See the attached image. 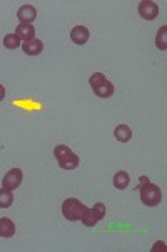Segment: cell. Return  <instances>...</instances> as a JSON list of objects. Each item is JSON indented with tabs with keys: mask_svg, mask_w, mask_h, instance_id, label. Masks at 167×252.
Wrapping results in <instances>:
<instances>
[{
	"mask_svg": "<svg viewBox=\"0 0 167 252\" xmlns=\"http://www.w3.org/2000/svg\"><path fill=\"white\" fill-rule=\"evenodd\" d=\"M104 217H105V205L102 202H97V204L91 207V209H89V207L85 209L80 222H82L85 227H94L99 223V220H102Z\"/></svg>",
	"mask_w": 167,
	"mask_h": 252,
	"instance_id": "obj_5",
	"label": "cell"
},
{
	"mask_svg": "<svg viewBox=\"0 0 167 252\" xmlns=\"http://www.w3.org/2000/svg\"><path fill=\"white\" fill-rule=\"evenodd\" d=\"M3 46L7 49H17L20 47V39L15 34H7L5 37H3Z\"/></svg>",
	"mask_w": 167,
	"mask_h": 252,
	"instance_id": "obj_17",
	"label": "cell"
},
{
	"mask_svg": "<svg viewBox=\"0 0 167 252\" xmlns=\"http://www.w3.org/2000/svg\"><path fill=\"white\" fill-rule=\"evenodd\" d=\"M14 202V193L12 190H7V189H0V209H9Z\"/></svg>",
	"mask_w": 167,
	"mask_h": 252,
	"instance_id": "obj_15",
	"label": "cell"
},
{
	"mask_svg": "<svg viewBox=\"0 0 167 252\" xmlns=\"http://www.w3.org/2000/svg\"><path fill=\"white\" fill-rule=\"evenodd\" d=\"M114 138H116L117 141H120V143H127V141H130V138H132V129H130L127 125L116 126V129H114Z\"/></svg>",
	"mask_w": 167,
	"mask_h": 252,
	"instance_id": "obj_13",
	"label": "cell"
},
{
	"mask_svg": "<svg viewBox=\"0 0 167 252\" xmlns=\"http://www.w3.org/2000/svg\"><path fill=\"white\" fill-rule=\"evenodd\" d=\"M137 190L141 192V200L144 205L147 207H156L161 204L162 200V192L157 185L150 184V182H145L141 187H137Z\"/></svg>",
	"mask_w": 167,
	"mask_h": 252,
	"instance_id": "obj_3",
	"label": "cell"
},
{
	"mask_svg": "<svg viewBox=\"0 0 167 252\" xmlns=\"http://www.w3.org/2000/svg\"><path fill=\"white\" fill-rule=\"evenodd\" d=\"M89 37H91V32H89V29L85 26H75L74 29L71 31V39L77 46H84L89 40Z\"/></svg>",
	"mask_w": 167,
	"mask_h": 252,
	"instance_id": "obj_9",
	"label": "cell"
},
{
	"mask_svg": "<svg viewBox=\"0 0 167 252\" xmlns=\"http://www.w3.org/2000/svg\"><path fill=\"white\" fill-rule=\"evenodd\" d=\"M22 180H24L22 170H20V168H12V170H9V172L5 173V177H3L2 187H3V189L12 190V192H14L15 189H19V187H20Z\"/></svg>",
	"mask_w": 167,
	"mask_h": 252,
	"instance_id": "obj_6",
	"label": "cell"
},
{
	"mask_svg": "<svg viewBox=\"0 0 167 252\" xmlns=\"http://www.w3.org/2000/svg\"><path fill=\"white\" fill-rule=\"evenodd\" d=\"M85 209H87V207H85L80 200H77V198H67V200L62 204V215L67 219V220L77 222L82 219Z\"/></svg>",
	"mask_w": 167,
	"mask_h": 252,
	"instance_id": "obj_4",
	"label": "cell"
},
{
	"mask_svg": "<svg viewBox=\"0 0 167 252\" xmlns=\"http://www.w3.org/2000/svg\"><path fill=\"white\" fill-rule=\"evenodd\" d=\"M15 234V223L14 220H10L9 217H2L0 219V237L9 239L14 237Z\"/></svg>",
	"mask_w": 167,
	"mask_h": 252,
	"instance_id": "obj_12",
	"label": "cell"
},
{
	"mask_svg": "<svg viewBox=\"0 0 167 252\" xmlns=\"http://www.w3.org/2000/svg\"><path fill=\"white\" fill-rule=\"evenodd\" d=\"M156 46H157V49H161V51H166L167 49V26H162L161 29L157 31Z\"/></svg>",
	"mask_w": 167,
	"mask_h": 252,
	"instance_id": "obj_16",
	"label": "cell"
},
{
	"mask_svg": "<svg viewBox=\"0 0 167 252\" xmlns=\"http://www.w3.org/2000/svg\"><path fill=\"white\" fill-rule=\"evenodd\" d=\"M139 15L145 20H154L159 15V5L152 0H142L139 3Z\"/></svg>",
	"mask_w": 167,
	"mask_h": 252,
	"instance_id": "obj_7",
	"label": "cell"
},
{
	"mask_svg": "<svg viewBox=\"0 0 167 252\" xmlns=\"http://www.w3.org/2000/svg\"><path fill=\"white\" fill-rule=\"evenodd\" d=\"M89 84L99 97H111L114 94V84L105 78L102 72H94L89 78Z\"/></svg>",
	"mask_w": 167,
	"mask_h": 252,
	"instance_id": "obj_2",
	"label": "cell"
},
{
	"mask_svg": "<svg viewBox=\"0 0 167 252\" xmlns=\"http://www.w3.org/2000/svg\"><path fill=\"white\" fill-rule=\"evenodd\" d=\"M114 187H116L117 190H125L127 187L130 185V177L127 172H117L116 175H114Z\"/></svg>",
	"mask_w": 167,
	"mask_h": 252,
	"instance_id": "obj_14",
	"label": "cell"
},
{
	"mask_svg": "<svg viewBox=\"0 0 167 252\" xmlns=\"http://www.w3.org/2000/svg\"><path fill=\"white\" fill-rule=\"evenodd\" d=\"M159 249L164 251V242H156V244H154V249L152 251H159Z\"/></svg>",
	"mask_w": 167,
	"mask_h": 252,
	"instance_id": "obj_18",
	"label": "cell"
},
{
	"mask_svg": "<svg viewBox=\"0 0 167 252\" xmlns=\"http://www.w3.org/2000/svg\"><path fill=\"white\" fill-rule=\"evenodd\" d=\"M22 51L25 52L27 56H39L40 52L44 51V44L40 42L39 39H32V40H27V42H24L22 46Z\"/></svg>",
	"mask_w": 167,
	"mask_h": 252,
	"instance_id": "obj_11",
	"label": "cell"
},
{
	"mask_svg": "<svg viewBox=\"0 0 167 252\" xmlns=\"http://www.w3.org/2000/svg\"><path fill=\"white\" fill-rule=\"evenodd\" d=\"M17 17L20 20V24H32L35 19H37V10H35L34 5H30V3H25V5H22L19 9Z\"/></svg>",
	"mask_w": 167,
	"mask_h": 252,
	"instance_id": "obj_8",
	"label": "cell"
},
{
	"mask_svg": "<svg viewBox=\"0 0 167 252\" xmlns=\"http://www.w3.org/2000/svg\"><path fill=\"white\" fill-rule=\"evenodd\" d=\"M15 35L24 40V42H27V40H32L35 39V27L32 26V24H19L17 29H15Z\"/></svg>",
	"mask_w": 167,
	"mask_h": 252,
	"instance_id": "obj_10",
	"label": "cell"
},
{
	"mask_svg": "<svg viewBox=\"0 0 167 252\" xmlns=\"http://www.w3.org/2000/svg\"><path fill=\"white\" fill-rule=\"evenodd\" d=\"M5 97V88H3V84H0V101Z\"/></svg>",
	"mask_w": 167,
	"mask_h": 252,
	"instance_id": "obj_19",
	"label": "cell"
},
{
	"mask_svg": "<svg viewBox=\"0 0 167 252\" xmlns=\"http://www.w3.org/2000/svg\"><path fill=\"white\" fill-rule=\"evenodd\" d=\"M54 157L59 161V166L64 170H75L80 163V158L72 152L69 146L65 145H59L54 148Z\"/></svg>",
	"mask_w": 167,
	"mask_h": 252,
	"instance_id": "obj_1",
	"label": "cell"
}]
</instances>
